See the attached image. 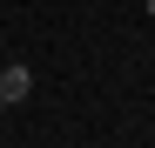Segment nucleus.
Here are the masks:
<instances>
[{
  "label": "nucleus",
  "instance_id": "7ed1b4c3",
  "mask_svg": "<svg viewBox=\"0 0 155 148\" xmlns=\"http://www.w3.org/2000/svg\"><path fill=\"white\" fill-rule=\"evenodd\" d=\"M0 148H7V141H0Z\"/></svg>",
  "mask_w": 155,
  "mask_h": 148
},
{
  "label": "nucleus",
  "instance_id": "f03ea898",
  "mask_svg": "<svg viewBox=\"0 0 155 148\" xmlns=\"http://www.w3.org/2000/svg\"><path fill=\"white\" fill-rule=\"evenodd\" d=\"M142 7H148V20H155V0H142Z\"/></svg>",
  "mask_w": 155,
  "mask_h": 148
},
{
  "label": "nucleus",
  "instance_id": "f257e3e1",
  "mask_svg": "<svg viewBox=\"0 0 155 148\" xmlns=\"http://www.w3.org/2000/svg\"><path fill=\"white\" fill-rule=\"evenodd\" d=\"M27 94H34V67L27 61H7V67H0V114H14Z\"/></svg>",
  "mask_w": 155,
  "mask_h": 148
}]
</instances>
